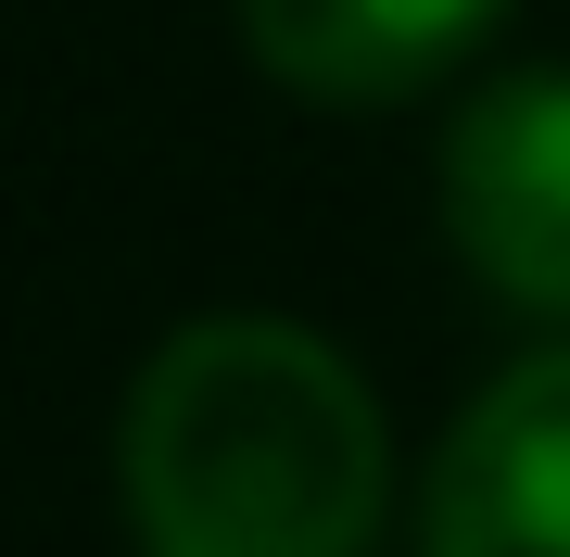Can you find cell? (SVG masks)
<instances>
[{
  "instance_id": "1",
  "label": "cell",
  "mask_w": 570,
  "mask_h": 557,
  "mask_svg": "<svg viewBox=\"0 0 570 557\" xmlns=\"http://www.w3.org/2000/svg\"><path fill=\"white\" fill-rule=\"evenodd\" d=\"M140 557H381L393 431L343 342L292 317H190L115 418Z\"/></svg>"
},
{
  "instance_id": "3",
  "label": "cell",
  "mask_w": 570,
  "mask_h": 557,
  "mask_svg": "<svg viewBox=\"0 0 570 557\" xmlns=\"http://www.w3.org/2000/svg\"><path fill=\"white\" fill-rule=\"evenodd\" d=\"M419 557H570V342L456 406L419 481Z\"/></svg>"
},
{
  "instance_id": "4",
  "label": "cell",
  "mask_w": 570,
  "mask_h": 557,
  "mask_svg": "<svg viewBox=\"0 0 570 557\" xmlns=\"http://www.w3.org/2000/svg\"><path fill=\"white\" fill-rule=\"evenodd\" d=\"M508 0H242V39L305 102H406L494 39Z\"/></svg>"
},
{
  "instance_id": "2",
  "label": "cell",
  "mask_w": 570,
  "mask_h": 557,
  "mask_svg": "<svg viewBox=\"0 0 570 557\" xmlns=\"http://www.w3.org/2000/svg\"><path fill=\"white\" fill-rule=\"evenodd\" d=\"M444 228L520 317H570V63L469 89L444 127Z\"/></svg>"
}]
</instances>
